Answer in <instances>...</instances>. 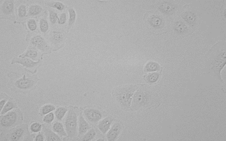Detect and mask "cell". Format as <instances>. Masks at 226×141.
<instances>
[{
  "label": "cell",
  "instance_id": "cell-28",
  "mask_svg": "<svg viewBox=\"0 0 226 141\" xmlns=\"http://www.w3.org/2000/svg\"><path fill=\"white\" fill-rule=\"evenodd\" d=\"M70 13V19H69V28L71 27L73 24L74 23L76 19V13L75 11L73 9H70L69 10Z\"/></svg>",
  "mask_w": 226,
  "mask_h": 141
},
{
  "label": "cell",
  "instance_id": "cell-11",
  "mask_svg": "<svg viewBox=\"0 0 226 141\" xmlns=\"http://www.w3.org/2000/svg\"><path fill=\"white\" fill-rule=\"evenodd\" d=\"M19 63L23 65L24 66L27 68H31L33 69L37 66L39 64V62H34L28 58H24V59H16L13 60L12 64L13 63Z\"/></svg>",
  "mask_w": 226,
  "mask_h": 141
},
{
  "label": "cell",
  "instance_id": "cell-21",
  "mask_svg": "<svg viewBox=\"0 0 226 141\" xmlns=\"http://www.w3.org/2000/svg\"><path fill=\"white\" fill-rule=\"evenodd\" d=\"M183 19L189 24L193 25L196 21V16L193 12H187L184 15Z\"/></svg>",
  "mask_w": 226,
  "mask_h": 141
},
{
  "label": "cell",
  "instance_id": "cell-34",
  "mask_svg": "<svg viewBox=\"0 0 226 141\" xmlns=\"http://www.w3.org/2000/svg\"><path fill=\"white\" fill-rule=\"evenodd\" d=\"M28 28L31 31H34L35 30L37 27V24L36 22L33 19H29L27 22Z\"/></svg>",
  "mask_w": 226,
  "mask_h": 141
},
{
  "label": "cell",
  "instance_id": "cell-13",
  "mask_svg": "<svg viewBox=\"0 0 226 141\" xmlns=\"http://www.w3.org/2000/svg\"><path fill=\"white\" fill-rule=\"evenodd\" d=\"M89 129V126L87 122L84 119L82 113H81L79 121V136H82L87 132Z\"/></svg>",
  "mask_w": 226,
  "mask_h": 141
},
{
  "label": "cell",
  "instance_id": "cell-12",
  "mask_svg": "<svg viewBox=\"0 0 226 141\" xmlns=\"http://www.w3.org/2000/svg\"><path fill=\"white\" fill-rule=\"evenodd\" d=\"M113 119L110 117H106L102 120L98 125L99 129L103 134H105L109 130Z\"/></svg>",
  "mask_w": 226,
  "mask_h": 141
},
{
  "label": "cell",
  "instance_id": "cell-25",
  "mask_svg": "<svg viewBox=\"0 0 226 141\" xmlns=\"http://www.w3.org/2000/svg\"><path fill=\"white\" fill-rule=\"evenodd\" d=\"M160 66L158 63L151 62L148 63L145 68V70L147 72H153L159 69Z\"/></svg>",
  "mask_w": 226,
  "mask_h": 141
},
{
  "label": "cell",
  "instance_id": "cell-37",
  "mask_svg": "<svg viewBox=\"0 0 226 141\" xmlns=\"http://www.w3.org/2000/svg\"><path fill=\"white\" fill-rule=\"evenodd\" d=\"M66 20V15L65 13H63L61 14L60 16V23L61 24H63L65 23Z\"/></svg>",
  "mask_w": 226,
  "mask_h": 141
},
{
  "label": "cell",
  "instance_id": "cell-5",
  "mask_svg": "<svg viewBox=\"0 0 226 141\" xmlns=\"http://www.w3.org/2000/svg\"><path fill=\"white\" fill-rule=\"evenodd\" d=\"M226 64V55L225 52H222L219 54L212 63V69L220 79H221V72Z\"/></svg>",
  "mask_w": 226,
  "mask_h": 141
},
{
  "label": "cell",
  "instance_id": "cell-30",
  "mask_svg": "<svg viewBox=\"0 0 226 141\" xmlns=\"http://www.w3.org/2000/svg\"><path fill=\"white\" fill-rule=\"evenodd\" d=\"M40 30L43 33H45L48 30L49 28V25L48 22L46 19H42L40 22Z\"/></svg>",
  "mask_w": 226,
  "mask_h": 141
},
{
  "label": "cell",
  "instance_id": "cell-2",
  "mask_svg": "<svg viewBox=\"0 0 226 141\" xmlns=\"http://www.w3.org/2000/svg\"><path fill=\"white\" fill-rule=\"evenodd\" d=\"M22 120L21 111L19 109H15L1 116V125L4 128L9 129L20 124Z\"/></svg>",
  "mask_w": 226,
  "mask_h": 141
},
{
  "label": "cell",
  "instance_id": "cell-22",
  "mask_svg": "<svg viewBox=\"0 0 226 141\" xmlns=\"http://www.w3.org/2000/svg\"><path fill=\"white\" fill-rule=\"evenodd\" d=\"M63 38L64 37L62 33L59 32H55L51 39H52V42L53 44L57 45L62 42Z\"/></svg>",
  "mask_w": 226,
  "mask_h": 141
},
{
  "label": "cell",
  "instance_id": "cell-10",
  "mask_svg": "<svg viewBox=\"0 0 226 141\" xmlns=\"http://www.w3.org/2000/svg\"><path fill=\"white\" fill-rule=\"evenodd\" d=\"M121 130V125L118 123L115 124L112 127L107 135L108 140L114 141L119 135Z\"/></svg>",
  "mask_w": 226,
  "mask_h": 141
},
{
  "label": "cell",
  "instance_id": "cell-1",
  "mask_svg": "<svg viewBox=\"0 0 226 141\" xmlns=\"http://www.w3.org/2000/svg\"><path fill=\"white\" fill-rule=\"evenodd\" d=\"M137 87L136 85H127L118 87L113 92V95L123 107L128 108L131 104V97Z\"/></svg>",
  "mask_w": 226,
  "mask_h": 141
},
{
  "label": "cell",
  "instance_id": "cell-32",
  "mask_svg": "<svg viewBox=\"0 0 226 141\" xmlns=\"http://www.w3.org/2000/svg\"><path fill=\"white\" fill-rule=\"evenodd\" d=\"M42 128V125L38 123H33L30 127V131L34 133L38 132H40Z\"/></svg>",
  "mask_w": 226,
  "mask_h": 141
},
{
  "label": "cell",
  "instance_id": "cell-31",
  "mask_svg": "<svg viewBox=\"0 0 226 141\" xmlns=\"http://www.w3.org/2000/svg\"><path fill=\"white\" fill-rule=\"evenodd\" d=\"M54 118L55 116L54 113L53 112H50L44 116L43 117V121L46 124H50L54 121Z\"/></svg>",
  "mask_w": 226,
  "mask_h": 141
},
{
  "label": "cell",
  "instance_id": "cell-7",
  "mask_svg": "<svg viewBox=\"0 0 226 141\" xmlns=\"http://www.w3.org/2000/svg\"><path fill=\"white\" fill-rule=\"evenodd\" d=\"M147 98L146 94L142 91L138 92L135 94L133 100V106L134 108H138L146 103Z\"/></svg>",
  "mask_w": 226,
  "mask_h": 141
},
{
  "label": "cell",
  "instance_id": "cell-26",
  "mask_svg": "<svg viewBox=\"0 0 226 141\" xmlns=\"http://www.w3.org/2000/svg\"><path fill=\"white\" fill-rule=\"evenodd\" d=\"M95 133L94 129H92L85 135L81 139V141H91L95 136Z\"/></svg>",
  "mask_w": 226,
  "mask_h": 141
},
{
  "label": "cell",
  "instance_id": "cell-38",
  "mask_svg": "<svg viewBox=\"0 0 226 141\" xmlns=\"http://www.w3.org/2000/svg\"><path fill=\"white\" fill-rule=\"evenodd\" d=\"M7 97H4L3 99L2 98H1V101H0V106H1V110L3 109V107H4L5 104L6 103L7 100Z\"/></svg>",
  "mask_w": 226,
  "mask_h": 141
},
{
  "label": "cell",
  "instance_id": "cell-8",
  "mask_svg": "<svg viewBox=\"0 0 226 141\" xmlns=\"http://www.w3.org/2000/svg\"><path fill=\"white\" fill-rule=\"evenodd\" d=\"M25 129L24 127H17L15 128L10 135V139L12 141L20 140L25 134Z\"/></svg>",
  "mask_w": 226,
  "mask_h": 141
},
{
  "label": "cell",
  "instance_id": "cell-33",
  "mask_svg": "<svg viewBox=\"0 0 226 141\" xmlns=\"http://www.w3.org/2000/svg\"><path fill=\"white\" fill-rule=\"evenodd\" d=\"M26 14V9L24 5H21L18 9V16L20 18H23L25 16Z\"/></svg>",
  "mask_w": 226,
  "mask_h": 141
},
{
  "label": "cell",
  "instance_id": "cell-15",
  "mask_svg": "<svg viewBox=\"0 0 226 141\" xmlns=\"http://www.w3.org/2000/svg\"><path fill=\"white\" fill-rule=\"evenodd\" d=\"M16 104L14 100L12 99H10L6 103L4 107L1 110V115H5L6 113L10 112L11 110H12L13 108H16Z\"/></svg>",
  "mask_w": 226,
  "mask_h": 141
},
{
  "label": "cell",
  "instance_id": "cell-19",
  "mask_svg": "<svg viewBox=\"0 0 226 141\" xmlns=\"http://www.w3.org/2000/svg\"><path fill=\"white\" fill-rule=\"evenodd\" d=\"M68 111V109L65 107H59L56 109L55 112V116L58 120L61 121L64 118Z\"/></svg>",
  "mask_w": 226,
  "mask_h": 141
},
{
  "label": "cell",
  "instance_id": "cell-18",
  "mask_svg": "<svg viewBox=\"0 0 226 141\" xmlns=\"http://www.w3.org/2000/svg\"><path fill=\"white\" fill-rule=\"evenodd\" d=\"M53 129L55 132L58 133L60 136H67L66 133L65 132L63 125L60 122H55L53 125Z\"/></svg>",
  "mask_w": 226,
  "mask_h": 141
},
{
  "label": "cell",
  "instance_id": "cell-35",
  "mask_svg": "<svg viewBox=\"0 0 226 141\" xmlns=\"http://www.w3.org/2000/svg\"><path fill=\"white\" fill-rule=\"evenodd\" d=\"M57 18H58V17H57V14L56 13L54 12H50V21L52 24H54L56 23Z\"/></svg>",
  "mask_w": 226,
  "mask_h": 141
},
{
  "label": "cell",
  "instance_id": "cell-27",
  "mask_svg": "<svg viewBox=\"0 0 226 141\" xmlns=\"http://www.w3.org/2000/svg\"><path fill=\"white\" fill-rule=\"evenodd\" d=\"M150 23L154 27H159L162 23V20L159 17L154 16L151 19Z\"/></svg>",
  "mask_w": 226,
  "mask_h": 141
},
{
  "label": "cell",
  "instance_id": "cell-24",
  "mask_svg": "<svg viewBox=\"0 0 226 141\" xmlns=\"http://www.w3.org/2000/svg\"><path fill=\"white\" fill-rule=\"evenodd\" d=\"M187 26L183 23L178 22L175 26V30L179 33H183L187 31Z\"/></svg>",
  "mask_w": 226,
  "mask_h": 141
},
{
  "label": "cell",
  "instance_id": "cell-23",
  "mask_svg": "<svg viewBox=\"0 0 226 141\" xmlns=\"http://www.w3.org/2000/svg\"><path fill=\"white\" fill-rule=\"evenodd\" d=\"M55 109V107L54 105L52 104H46L41 108L40 110V114L42 116L46 115L54 111Z\"/></svg>",
  "mask_w": 226,
  "mask_h": 141
},
{
  "label": "cell",
  "instance_id": "cell-29",
  "mask_svg": "<svg viewBox=\"0 0 226 141\" xmlns=\"http://www.w3.org/2000/svg\"><path fill=\"white\" fill-rule=\"evenodd\" d=\"M159 76V74L156 73L149 74L147 76V80L150 83H154L157 81Z\"/></svg>",
  "mask_w": 226,
  "mask_h": 141
},
{
  "label": "cell",
  "instance_id": "cell-17",
  "mask_svg": "<svg viewBox=\"0 0 226 141\" xmlns=\"http://www.w3.org/2000/svg\"><path fill=\"white\" fill-rule=\"evenodd\" d=\"M43 131L45 133V136L47 141H61V139L58 135L49 129H46L45 127L43 128Z\"/></svg>",
  "mask_w": 226,
  "mask_h": 141
},
{
  "label": "cell",
  "instance_id": "cell-20",
  "mask_svg": "<svg viewBox=\"0 0 226 141\" xmlns=\"http://www.w3.org/2000/svg\"><path fill=\"white\" fill-rule=\"evenodd\" d=\"M42 11L41 7L37 5L31 6L29 9L28 14L30 16H35L39 14Z\"/></svg>",
  "mask_w": 226,
  "mask_h": 141
},
{
  "label": "cell",
  "instance_id": "cell-4",
  "mask_svg": "<svg viewBox=\"0 0 226 141\" xmlns=\"http://www.w3.org/2000/svg\"><path fill=\"white\" fill-rule=\"evenodd\" d=\"M38 80L35 76L27 77L24 75L22 78L17 80L14 83L15 86L21 91L29 90L35 85Z\"/></svg>",
  "mask_w": 226,
  "mask_h": 141
},
{
  "label": "cell",
  "instance_id": "cell-39",
  "mask_svg": "<svg viewBox=\"0 0 226 141\" xmlns=\"http://www.w3.org/2000/svg\"><path fill=\"white\" fill-rule=\"evenodd\" d=\"M44 137L41 133H39L35 137V141H43L44 140Z\"/></svg>",
  "mask_w": 226,
  "mask_h": 141
},
{
  "label": "cell",
  "instance_id": "cell-9",
  "mask_svg": "<svg viewBox=\"0 0 226 141\" xmlns=\"http://www.w3.org/2000/svg\"><path fill=\"white\" fill-rule=\"evenodd\" d=\"M31 43L34 46L42 51L47 50V46L44 39L40 35H36L31 39Z\"/></svg>",
  "mask_w": 226,
  "mask_h": 141
},
{
  "label": "cell",
  "instance_id": "cell-16",
  "mask_svg": "<svg viewBox=\"0 0 226 141\" xmlns=\"http://www.w3.org/2000/svg\"><path fill=\"white\" fill-rule=\"evenodd\" d=\"M38 56V52L37 50L33 47H29L25 54H23L20 57L22 58L28 57L33 60L37 59Z\"/></svg>",
  "mask_w": 226,
  "mask_h": 141
},
{
  "label": "cell",
  "instance_id": "cell-6",
  "mask_svg": "<svg viewBox=\"0 0 226 141\" xmlns=\"http://www.w3.org/2000/svg\"><path fill=\"white\" fill-rule=\"evenodd\" d=\"M84 113L87 120L92 123L98 122L102 118L101 113L96 109L88 108L85 110Z\"/></svg>",
  "mask_w": 226,
  "mask_h": 141
},
{
  "label": "cell",
  "instance_id": "cell-3",
  "mask_svg": "<svg viewBox=\"0 0 226 141\" xmlns=\"http://www.w3.org/2000/svg\"><path fill=\"white\" fill-rule=\"evenodd\" d=\"M77 111L74 108L70 109L65 120V127L68 136L73 138L77 134Z\"/></svg>",
  "mask_w": 226,
  "mask_h": 141
},
{
  "label": "cell",
  "instance_id": "cell-36",
  "mask_svg": "<svg viewBox=\"0 0 226 141\" xmlns=\"http://www.w3.org/2000/svg\"><path fill=\"white\" fill-rule=\"evenodd\" d=\"M52 7L58 9L60 11L63 10L64 8V5L63 4L59 2H55V4L52 5Z\"/></svg>",
  "mask_w": 226,
  "mask_h": 141
},
{
  "label": "cell",
  "instance_id": "cell-14",
  "mask_svg": "<svg viewBox=\"0 0 226 141\" xmlns=\"http://www.w3.org/2000/svg\"><path fill=\"white\" fill-rule=\"evenodd\" d=\"M14 4L13 1H5L2 6V11L6 15L11 14L13 12Z\"/></svg>",
  "mask_w": 226,
  "mask_h": 141
}]
</instances>
